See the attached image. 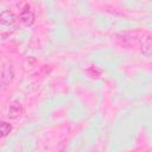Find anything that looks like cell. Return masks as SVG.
Segmentation results:
<instances>
[{"instance_id":"obj_9","label":"cell","mask_w":152,"mask_h":152,"mask_svg":"<svg viewBox=\"0 0 152 152\" xmlns=\"http://www.w3.org/2000/svg\"><path fill=\"white\" fill-rule=\"evenodd\" d=\"M0 1H2V0H0Z\"/></svg>"},{"instance_id":"obj_1","label":"cell","mask_w":152,"mask_h":152,"mask_svg":"<svg viewBox=\"0 0 152 152\" xmlns=\"http://www.w3.org/2000/svg\"><path fill=\"white\" fill-rule=\"evenodd\" d=\"M114 40L118 45L128 49V48H132V46H134L139 43V37L129 36L128 33H121V34H115Z\"/></svg>"},{"instance_id":"obj_5","label":"cell","mask_w":152,"mask_h":152,"mask_svg":"<svg viewBox=\"0 0 152 152\" xmlns=\"http://www.w3.org/2000/svg\"><path fill=\"white\" fill-rule=\"evenodd\" d=\"M15 20H17L15 14L10 10H5L0 13V24H2V25H6V26L12 25V24H14Z\"/></svg>"},{"instance_id":"obj_2","label":"cell","mask_w":152,"mask_h":152,"mask_svg":"<svg viewBox=\"0 0 152 152\" xmlns=\"http://www.w3.org/2000/svg\"><path fill=\"white\" fill-rule=\"evenodd\" d=\"M139 46H140V51L142 52V55H145L146 57L151 56L152 52V38L148 33L142 32V34L139 37Z\"/></svg>"},{"instance_id":"obj_4","label":"cell","mask_w":152,"mask_h":152,"mask_svg":"<svg viewBox=\"0 0 152 152\" xmlns=\"http://www.w3.org/2000/svg\"><path fill=\"white\" fill-rule=\"evenodd\" d=\"M23 114V104L19 101H14L10 104L8 110H7V116L12 120H15L18 118H20Z\"/></svg>"},{"instance_id":"obj_3","label":"cell","mask_w":152,"mask_h":152,"mask_svg":"<svg viewBox=\"0 0 152 152\" xmlns=\"http://www.w3.org/2000/svg\"><path fill=\"white\" fill-rule=\"evenodd\" d=\"M34 13L31 11L30 6H25L24 10L20 12L19 14V20L23 25L25 26H31L33 23H34Z\"/></svg>"},{"instance_id":"obj_7","label":"cell","mask_w":152,"mask_h":152,"mask_svg":"<svg viewBox=\"0 0 152 152\" xmlns=\"http://www.w3.org/2000/svg\"><path fill=\"white\" fill-rule=\"evenodd\" d=\"M86 72H87V75H88L90 78H100L101 75H102V70H101L99 66H96V65H90V66H88V68L86 69Z\"/></svg>"},{"instance_id":"obj_6","label":"cell","mask_w":152,"mask_h":152,"mask_svg":"<svg viewBox=\"0 0 152 152\" xmlns=\"http://www.w3.org/2000/svg\"><path fill=\"white\" fill-rule=\"evenodd\" d=\"M13 78H14V71H13L12 64H6L2 70V81L5 84H8L13 81Z\"/></svg>"},{"instance_id":"obj_8","label":"cell","mask_w":152,"mask_h":152,"mask_svg":"<svg viewBox=\"0 0 152 152\" xmlns=\"http://www.w3.org/2000/svg\"><path fill=\"white\" fill-rule=\"evenodd\" d=\"M12 131V126L11 124L6 122V121H0V138H5L7 137Z\"/></svg>"}]
</instances>
